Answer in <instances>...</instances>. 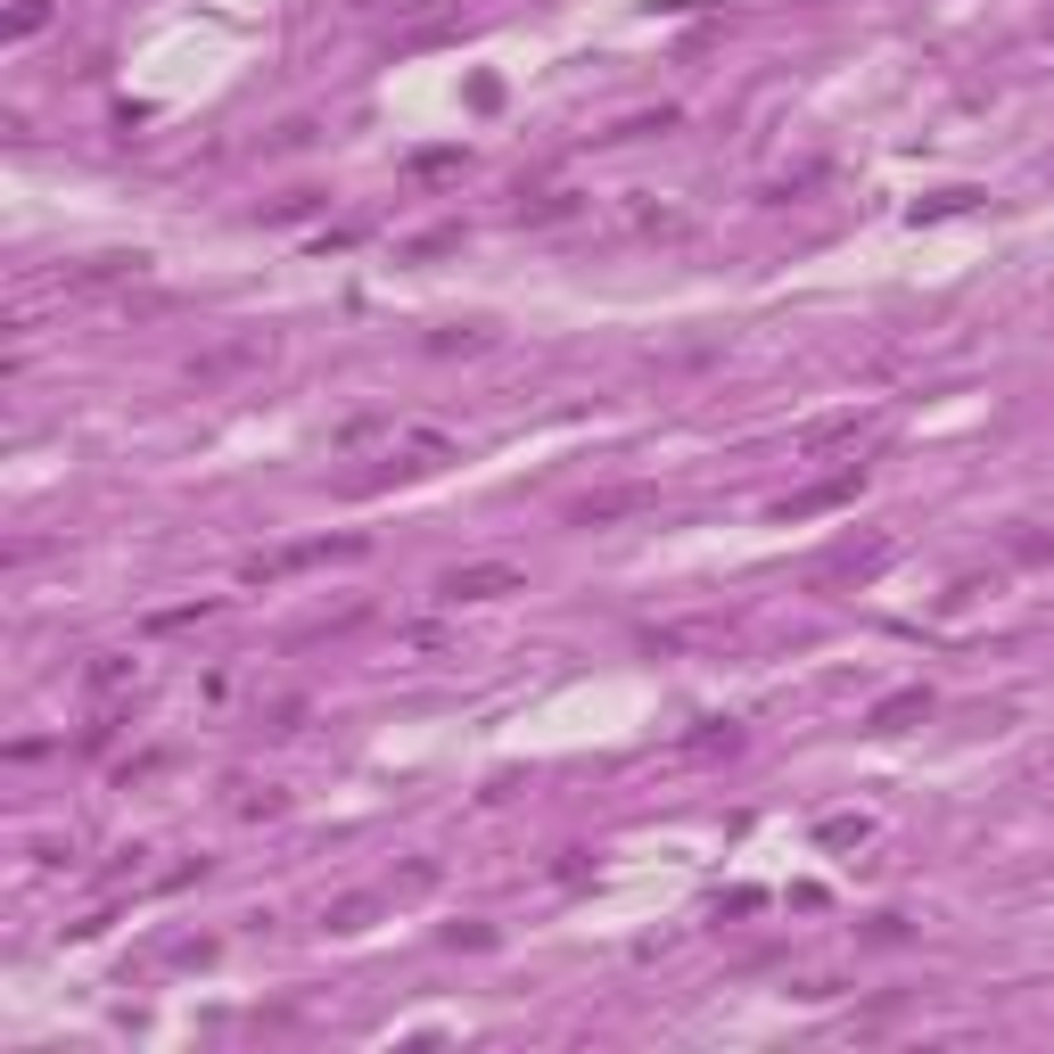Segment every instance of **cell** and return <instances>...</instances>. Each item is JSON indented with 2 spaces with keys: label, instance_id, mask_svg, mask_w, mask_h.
<instances>
[{
  "label": "cell",
  "instance_id": "obj_1",
  "mask_svg": "<svg viewBox=\"0 0 1054 1054\" xmlns=\"http://www.w3.org/2000/svg\"><path fill=\"white\" fill-rule=\"evenodd\" d=\"M486 593H519V569L478 560V569H453V577H445V602H486Z\"/></svg>",
  "mask_w": 1054,
  "mask_h": 1054
}]
</instances>
